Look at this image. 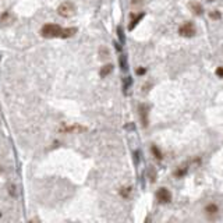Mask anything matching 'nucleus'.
<instances>
[{"label": "nucleus", "instance_id": "obj_1", "mask_svg": "<svg viewBox=\"0 0 223 223\" xmlns=\"http://www.w3.org/2000/svg\"><path fill=\"white\" fill-rule=\"evenodd\" d=\"M63 28L57 24H45L41 29V35L43 38H61Z\"/></svg>", "mask_w": 223, "mask_h": 223}, {"label": "nucleus", "instance_id": "obj_2", "mask_svg": "<svg viewBox=\"0 0 223 223\" xmlns=\"http://www.w3.org/2000/svg\"><path fill=\"white\" fill-rule=\"evenodd\" d=\"M75 11H77V7H75V4L72 2H63L57 7L59 15L64 17V18H70V17H72L75 14Z\"/></svg>", "mask_w": 223, "mask_h": 223}, {"label": "nucleus", "instance_id": "obj_3", "mask_svg": "<svg viewBox=\"0 0 223 223\" xmlns=\"http://www.w3.org/2000/svg\"><path fill=\"white\" fill-rule=\"evenodd\" d=\"M178 33L181 36H186V38H192L197 33V31H195V27L191 21H187L178 28Z\"/></svg>", "mask_w": 223, "mask_h": 223}, {"label": "nucleus", "instance_id": "obj_4", "mask_svg": "<svg viewBox=\"0 0 223 223\" xmlns=\"http://www.w3.org/2000/svg\"><path fill=\"white\" fill-rule=\"evenodd\" d=\"M156 198L162 203H169L172 201V192L167 188H159L158 192H156Z\"/></svg>", "mask_w": 223, "mask_h": 223}, {"label": "nucleus", "instance_id": "obj_5", "mask_svg": "<svg viewBox=\"0 0 223 223\" xmlns=\"http://www.w3.org/2000/svg\"><path fill=\"white\" fill-rule=\"evenodd\" d=\"M205 213L211 217H215L219 213V208H217V205H215V203H209V205L205 206Z\"/></svg>", "mask_w": 223, "mask_h": 223}, {"label": "nucleus", "instance_id": "obj_6", "mask_svg": "<svg viewBox=\"0 0 223 223\" xmlns=\"http://www.w3.org/2000/svg\"><path fill=\"white\" fill-rule=\"evenodd\" d=\"M190 10L195 14V15H201L203 13V7L198 2H191L190 3Z\"/></svg>", "mask_w": 223, "mask_h": 223}, {"label": "nucleus", "instance_id": "obj_7", "mask_svg": "<svg viewBox=\"0 0 223 223\" xmlns=\"http://www.w3.org/2000/svg\"><path fill=\"white\" fill-rule=\"evenodd\" d=\"M85 130H86V128L82 127V125H67V127L61 128V131H63V133H75V131L81 133V131H85Z\"/></svg>", "mask_w": 223, "mask_h": 223}, {"label": "nucleus", "instance_id": "obj_8", "mask_svg": "<svg viewBox=\"0 0 223 223\" xmlns=\"http://www.w3.org/2000/svg\"><path fill=\"white\" fill-rule=\"evenodd\" d=\"M75 33H77V28H75V27L63 28V32H61V38H70V36L75 35Z\"/></svg>", "mask_w": 223, "mask_h": 223}, {"label": "nucleus", "instance_id": "obj_9", "mask_svg": "<svg viewBox=\"0 0 223 223\" xmlns=\"http://www.w3.org/2000/svg\"><path fill=\"white\" fill-rule=\"evenodd\" d=\"M144 18V13H139L138 15H133V20H131V24L128 25V29H134V28H135V25L138 24L139 21H141V20Z\"/></svg>", "mask_w": 223, "mask_h": 223}, {"label": "nucleus", "instance_id": "obj_10", "mask_svg": "<svg viewBox=\"0 0 223 223\" xmlns=\"http://www.w3.org/2000/svg\"><path fill=\"white\" fill-rule=\"evenodd\" d=\"M146 114H148V109H146V106L142 105L141 107H139V116L142 117V124H144V125H146V124H148Z\"/></svg>", "mask_w": 223, "mask_h": 223}, {"label": "nucleus", "instance_id": "obj_11", "mask_svg": "<svg viewBox=\"0 0 223 223\" xmlns=\"http://www.w3.org/2000/svg\"><path fill=\"white\" fill-rule=\"evenodd\" d=\"M112 70H113V66H112V64H106V66H103L102 68H100V77L102 78H105L106 75H109L112 72Z\"/></svg>", "mask_w": 223, "mask_h": 223}, {"label": "nucleus", "instance_id": "obj_12", "mask_svg": "<svg viewBox=\"0 0 223 223\" xmlns=\"http://www.w3.org/2000/svg\"><path fill=\"white\" fill-rule=\"evenodd\" d=\"M211 17H212V18H215V20H217V18H220V13L215 10V11H212V13H211Z\"/></svg>", "mask_w": 223, "mask_h": 223}, {"label": "nucleus", "instance_id": "obj_13", "mask_svg": "<svg viewBox=\"0 0 223 223\" xmlns=\"http://www.w3.org/2000/svg\"><path fill=\"white\" fill-rule=\"evenodd\" d=\"M152 151H153V153L156 155V158H158V159H162V155H160V152L158 151V148H156V146H152Z\"/></svg>", "mask_w": 223, "mask_h": 223}, {"label": "nucleus", "instance_id": "obj_14", "mask_svg": "<svg viewBox=\"0 0 223 223\" xmlns=\"http://www.w3.org/2000/svg\"><path fill=\"white\" fill-rule=\"evenodd\" d=\"M216 75H219L220 78H223V67H219V68L216 70Z\"/></svg>", "mask_w": 223, "mask_h": 223}, {"label": "nucleus", "instance_id": "obj_15", "mask_svg": "<svg viewBox=\"0 0 223 223\" xmlns=\"http://www.w3.org/2000/svg\"><path fill=\"white\" fill-rule=\"evenodd\" d=\"M120 63H121V68H123V70L127 68V66H125V60H124V56H121V59H120Z\"/></svg>", "mask_w": 223, "mask_h": 223}, {"label": "nucleus", "instance_id": "obj_16", "mask_svg": "<svg viewBox=\"0 0 223 223\" xmlns=\"http://www.w3.org/2000/svg\"><path fill=\"white\" fill-rule=\"evenodd\" d=\"M137 74H138V75L145 74V68H138V70H137Z\"/></svg>", "mask_w": 223, "mask_h": 223}, {"label": "nucleus", "instance_id": "obj_17", "mask_svg": "<svg viewBox=\"0 0 223 223\" xmlns=\"http://www.w3.org/2000/svg\"><path fill=\"white\" fill-rule=\"evenodd\" d=\"M208 2H213V0H208Z\"/></svg>", "mask_w": 223, "mask_h": 223}]
</instances>
